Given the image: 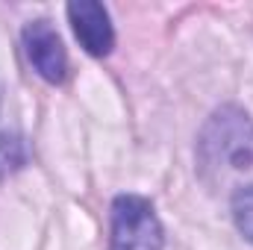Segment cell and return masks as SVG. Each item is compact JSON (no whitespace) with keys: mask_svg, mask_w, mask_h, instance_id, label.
Wrapping results in <instances>:
<instances>
[{"mask_svg":"<svg viewBox=\"0 0 253 250\" xmlns=\"http://www.w3.org/2000/svg\"><path fill=\"white\" fill-rule=\"evenodd\" d=\"M197 162L206 177L253 171V121L239 106H221L209 115L197 138Z\"/></svg>","mask_w":253,"mask_h":250,"instance_id":"6da1fadb","label":"cell"},{"mask_svg":"<svg viewBox=\"0 0 253 250\" xmlns=\"http://www.w3.org/2000/svg\"><path fill=\"white\" fill-rule=\"evenodd\" d=\"M165 236L153 203L138 194H118L112 200L109 250H162Z\"/></svg>","mask_w":253,"mask_h":250,"instance_id":"7a4b0ae2","label":"cell"},{"mask_svg":"<svg viewBox=\"0 0 253 250\" xmlns=\"http://www.w3.org/2000/svg\"><path fill=\"white\" fill-rule=\"evenodd\" d=\"M21 39H24V53H27L30 65L36 68V74L53 85L62 83L68 74V53H65V44L59 33L53 30V24L44 18L30 21L21 33Z\"/></svg>","mask_w":253,"mask_h":250,"instance_id":"3957f363","label":"cell"},{"mask_svg":"<svg viewBox=\"0 0 253 250\" xmlns=\"http://www.w3.org/2000/svg\"><path fill=\"white\" fill-rule=\"evenodd\" d=\"M68 21L74 27L77 42L91 56H109L115 47V30L109 12L97 0H74L68 3Z\"/></svg>","mask_w":253,"mask_h":250,"instance_id":"277c9868","label":"cell"},{"mask_svg":"<svg viewBox=\"0 0 253 250\" xmlns=\"http://www.w3.org/2000/svg\"><path fill=\"white\" fill-rule=\"evenodd\" d=\"M233 221L239 233L253 245V186H242L233 194Z\"/></svg>","mask_w":253,"mask_h":250,"instance_id":"5b68a950","label":"cell"},{"mask_svg":"<svg viewBox=\"0 0 253 250\" xmlns=\"http://www.w3.org/2000/svg\"><path fill=\"white\" fill-rule=\"evenodd\" d=\"M24 162H27L24 141H21L18 135L3 132V135H0V177H3V174H9V171H18Z\"/></svg>","mask_w":253,"mask_h":250,"instance_id":"8992f818","label":"cell"}]
</instances>
